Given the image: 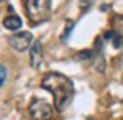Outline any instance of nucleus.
<instances>
[{"label":"nucleus","instance_id":"9","mask_svg":"<svg viewBox=\"0 0 123 120\" xmlns=\"http://www.w3.org/2000/svg\"><path fill=\"white\" fill-rule=\"evenodd\" d=\"M112 41H113V46L115 48L123 46V36H120V35H115V38L112 40Z\"/></svg>","mask_w":123,"mask_h":120},{"label":"nucleus","instance_id":"10","mask_svg":"<svg viewBox=\"0 0 123 120\" xmlns=\"http://www.w3.org/2000/svg\"><path fill=\"white\" fill-rule=\"evenodd\" d=\"M92 51H84V53H80L79 54V59H89V58H92Z\"/></svg>","mask_w":123,"mask_h":120},{"label":"nucleus","instance_id":"8","mask_svg":"<svg viewBox=\"0 0 123 120\" xmlns=\"http://www.w3.org/2000/svg\"><path fill=\"white\" fill-rule=\"evenodd\" d=\"M5 79H7V67H5L3 64H0V87L3 86Z\"/></svg>","mask_w":123,"mask_h":120},{"label":"nucleus","instance_id":"4","mask_svg":"<svg viewBox=\"0 0 123 120\" xmlns=\"http://www.w3.org/2000/svg\"><path fill=\"white\" fill-rule=\"evenodd\" d=\"M35 41H33V35L30 31H21V33H15L8 36V45L17 51H26L31 48Z\"/></svg>","mask_w":123,"mask_h":120},{"label":"nucleus","instance_id":"1","mask_svg":"<svg viewBox=\"0 0 123 120\" xmlns=\"http://www.w3.org/2000/svg\"><path fill=\"white\" fill-rule=\"evenodd\" d=\"M41 86L53 94L54 105L59 112L64 110L74 97V84H72V81L61 73H48L43 77Z\"/></svg>","mask_w":123,"mask_h":120},{"label":"nucleus","instance_id":"3","mask_svg":"<svg viewBox=\"0 0 123 120\" xmlns=\"http://www.w3.org/2000/svg\"><path fill=\"white\" fill-rule=\"evenodd\" d=\"M30 115L33 120H49L53 117V107L44 100L39 99H33L30 102Z\"/></svg>","mask_w":123,"mask_h":120},{"label":"nucleus","instance_id":"7","mask_svg":"<svg viewBox=\"0 0 123 120\" xmlns=\"http://www.w3.org/2000/svg\"><path fill=\"white\" fill-rule=\"evenodd\" d=\"M72 28H74V21H69V23L66 25V28H64V33H62V36H61V40H62V41H67V40H69Z\"/></svg>","mask_w":123,"mask_h":120},{"label":"nucleus","instance_id":"12","mask_svg":"<svg viewBox=\"0 0 123 120\" xmlns=\"http://www.w3.org/2000/svg\"><path fill=\"white\" fill-rule=\"evenodd\" d=\"M2 2H5V0H0V3H2Z\"/></svg>","mask_w":123,"mask_h":120},{"label":"nucleus","instance_id":"6","mask_svg":"<svg viewBox=\"0 0 123 120\" xmlns=\"http://www.w3.org/2000/svg\"><path fill=\"white\" fill-rule=\"evenodd\" d=\"M21 25H23L21 18H20L18 15H15V13H12V15H8V17L3 18V27L7 28V30H10V31H17V30H20Z\"/></svg>","mask_w":123,"mask_h":120},{"label":"nucleus","instance_id":"5","mask_svg":"<svg viewBox=\"0 0 123 120\" xmlns=\"http://www.w3.org/2000/svg\"><path fill=\"white\" fill-rule=\"evenodd\" d=\"M30 63H31V67H35V69L41 67V63H43V45H41L39 40H36L30 48Z\"/></svg>","mask_w":123,"mask_h":120},{"label":"nucleus","instance_id":"11","mask_svg":"<svg viewBox=\"0 0 123 120\" xmlns=\"http://www.w3.org/2000/svg\"><path fill=\"white\" fill-rule=\"evenodd\" d=\"M115 35H117V33H115V31H112V30H110V31H105L104 38H105V40H113V38H115Z\"/></svg>","mask_w":123,"mask_h":120},{"label":"nucleus","instance_id":"2","mask_svg":"<svg viewBox=\"0 0 123 120\" xmlns=\"http://www.w3.org/2000/svg\"><path fill=\"white\" fill-rule=\"evenodd\" d=\"M26 17L33 25L43 23L49 18L51 13V0H26L25 2Z\"/></svg>","mask_w":123,"mask_h":120}]
</instances>
